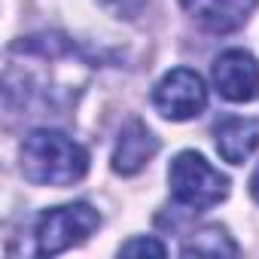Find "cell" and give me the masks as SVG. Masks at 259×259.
Returning a JSON list of instances; mask_svg holds the SVG:
<instances>
[{"label":"cell","mask_w":259,"mask_h":259,"mask_svg":"<svg viewBox=\"0 0 259 259\" xmlns=\"http://www.w3.org/2000/svg\"><path fill=\"white\" fill-rule=\"evenodd\" d=\"M22 174L37 186H70L85 177L89 153L61 132H31L22 144Z\"/></svg>","instance_id":"6da1fadb"},{"label":"cell","mask_w":259,"mask_h":259,"mask_svg":"<svg viewBox=\"0 0 259 259\" xmlns=\"http://www.w3.org/2000/svg\"><path fill=\"white\" fill-rule=\"evenodd\" d=\"M171 198L186 210H207L229 195V177L220 174L201 153H180L168 168Z\"/></svg>","instance_id":"7a4b0ae2"},{"label":"cell","mask_w":259,"mask_h":259,"mask_svg":"<svg viewBox=\"0 0 259 259\" xmlns=\"http://www.w3.org/2000/svg\"><path fill=\"white\" fill-rule=\"evenodd\" d=\"M101 226V217L92 204L76 201V204H61L49 207L37 220V253L40 256H55L70 250L73 244H82L95 229Z\"/></svg>","instance_id":"3957f363"},{"label":"cell","mask_w":259,"mask_h":259,"mask_svg":"<svg viewBox=\"0 0 259 259\" xmlns=\"http://www.w3.org/2000/svg\"><path fill=\"white\" fill-rule=\"evenodd\" d=\"M153 104L165 119L186 122L207 107V89L195 70L177 67L159 79V85L153 92Z\"/></svg>","instance_id":"277c9868"},{"label":"cell","mask_w":259,"mask_h":259,"mask_svg":"<svg viewBox=\"0 0 259 259\" xmlns=\"http://www.w3.org/2000/svg\"><path fill=\"white\" fill-rule=\"evenodd\" d=\"M213 85L226 101L247 104L259 98V64L250 52L229 49L213 61Z\"/></svg>","instance_id":"5b68a950"},{"label":"cell","mask_w":259,"mask_h":259,"mask_svg":"<svg viewBox=\"0 0 259 259\" xmlns=\"http://www.w3.org/2000/svg\"><path fill=\"white\" fill-rule=\"evenodd\" d=\"M159 153V138L141 119H128L119 132L116 150H113V171L116 174H138L141 168H147V162Z\"/></svg>","instance_id":"8992f818"},{"label":"cell","mask_w":259,"mask_h":259,"mask_svg":"<svg viewBox=\"0 0 259 259\" xmlns=\"http://www.w3.org/2000/svg\"><path fill=\"white\" fill-rule=\"evenodd\" d=\"M183 10L213 34H232L253 16L256 0H180Z\"/></svg>","instance_id":"52a82bcc"},{"label":"cell","mask_w":259,"mask_h":259,"mask_svg":"<svg viewBox=\"0 0 259 259\" xmlns=\"http://www.w3.org/2000/svg\"><path fill=\"white\" fill-rule=\"evenodd\" d=\"M213 135H217V153L229 165H244L259 147V125L253 119H244V116L223 119L213 128Z\"/></svg>","instance_id":"ba28073f"},{"label":"cell","mask_w":259,"mask_h":259,"mask_svg":"<svg viewBox=\"0 0 259 259\" xmlns=\"http://www.w3.org/2000/svg\"><path fill=\"white\" fill-rule=\"evenodd\" d=\"M235 256L238 253V244L226 235V229L220 226H207L201 232L192 235V241L183 247V256Z\"/></svg>","instance_id":"9c48e42d"},{"label":"cell","mask_w":259,"mask_h":259,"mask_svg":"<svg viewBox=\"0 0 259 259\" xmlns=\"http://www.w3.org/2000/svg\"><path fill=\"white\" fill-rule=\"evenodd\" d=\"M122 256H138V253H150V256H165V244H159L156 238H132V241H125L119 247Z\"/></svg>","instance_id":"30bf717a"},{"label":"cell","mask_w":259,"mask_h":259,"mask_svg":"<svg viewBox=\"0 0 259 259\" xmlns=\"http://www.w3.org/2000/svg\"><path fill=\"white\" fill-rule=\"evenodd\" d=\"M101 4H104L110 13H116L119 19H135V16H141V10L147 7V0H101Z\"/></svg>","instance_id":"8fae6325"},{"label":"cell","mask_w":259,"mask_h":259,"mask_svg":"<svg viewBox=\"0 0 259 259\" xmlns=\"http://www.w3.org/2000/svg\"><path fill=\"white\" fill-rule=\"evenodd\" d=\"M250 192H253V198L259 201V168H256V174H253V180H250Z\"/></svg>","instance_id":"7c38bea8"}]
</instances>
